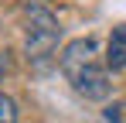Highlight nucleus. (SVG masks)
Here are the masks:
<instances>
[{"instance_id":"1","label":"nucleus","mask_w":126,"mask_h":123,"mask_svg":"<svg viewBox=\"0 0 126 123\" xmlns=\"http://www.w3.org/2000/svg\"><path fill=\"white\" fill-rule=\"evenodd\" d=\"M62 75L72 82V89L85 96V99H106L112 92V82H109V68L106 62H99V44L95 38H75L62 48V58H58Z\"/></svg>"},{"instance_id":"2","label":"nucleus","mask_w":126,"mask_h":123,"mask_svg":"<svg viewBox=\"0 0 126 123\" xmlns=\"http://www.w3.org/2000/svg\"><path fill=\"white\" fill-rule=\"evenodd\" d=\"M62 41V24L51 14V7L41 0H31L24 7V55L27 62H44L48 55H55Z\"/></svg>"},{"instance_id":"3","label":"nucleus","mask_w":126,"mask_h":123,"mask_svg":"<svg viewBox=\"0 0 126 123\" xmlns=\"http://www.w3.org/2000/svg\"><path fill=\"white\" fill-rule=\"evenodd\" d=\"M106 68L119 72L126 68V24H116L109 34V48H106Z\"/></svg>"},{"instance_id":"4","label":"nucleus","mask_w":126,"mask_h":123,"mask_svg":"<svg viewBox=\"0 0 126 123\" xmlns=\"http://www.w3.org/2000/svg\"><path fill=\"white\" fill-rule=\"evenodd\" d=\"M0 123H17V102L0 92Z\"/></svg>"},{"instance_id":"5","label":"nucleus","mask_w":126,"mask_h":123,"mask_svg":"<svg viewBox=\"0 0 126 123\" xmlns=\"http://www.w3.org/2000/svg\"><path fill=\"white\" fill-rule=\"evenodd\" d=\"M7 68H10V62H7V55H0V82H3V75H7Z\"/></svg>"},{"instance_id":"6","label":"nucleus","mask_w":126,"mask_h":123,"mask_svg":"<svg viewBox=\"0 0 126 123\" xmlns=\"http://www.w3.org/2000/svg\"><path fill=\"white\" fill-rule=\"evenodd\" d=\"M123 123H126V99H123Z\"/></svg>"}]
</instances>
